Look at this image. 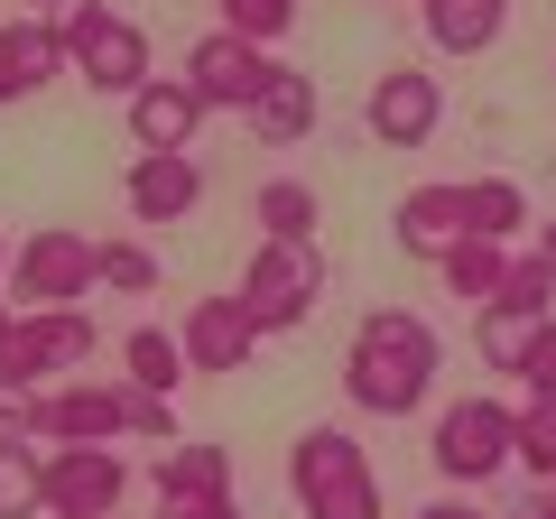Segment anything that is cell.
<instances>
[{"label": "cell", "mask_w": 556, "mask_h": 519, "mask_svg": "<svg viewBox=\"0 0 556 519\" xmlns=\"http://www.w3.org/2000/svg\"><path fill=\"white\" fill-rule=\"evenodd\" d=\"M427 380H437V325L408 306H371L343 353V400L362 418H408V408H427Z\"/></svg>", "instance_id": "6da1fadb"}, {"label": "cell", "mask_w": 556, "mask_h": 519, "mask_svg": "<svg viewBox=\"0 0 556 519\" xmlns=\"http://www.w3.org/2000/svg\"><path fill=\"white\" fill-rule=\"evenodd\" d=\"M288 492H298L306 519H380V482L353 427H306L288 445Z\"/></svg>", "instance_id": "7a4b0ae2"}, {"label": "cell", "mask_w": 556, "mask_h": 519, "mask_svg": "<svg viewBox=\"0 0 556 519\" xmlns=\"http://www.w3.org/2000/svg\"><path fill=\"white\" fill-rule=\"evenodd\" d=\"M427 464H437L445 482H492L501 464H519V408H501L492 390H473V400H455L437 418V436H427Z\"/></svg>", "instance_id": "3957f363"}, {"label": "cell", "mask_w": 556, "mask_h": 519, "mask_svg": "<svg viewBox=\"0 0 556 519\" xmlns=\"http://www.w3.org/2000/svg\"><path fill=\"white\" fill-rule=\"evenodd\" d=\"M65 56H75V84L130 102L139 84H149V28L121 20V10H102V0H75V10H65Z\"/></svg>", "instance_id": "277c9868"}, {"label": "cell", "mask_w": 556, "mask_h": 519, "mask_svg": "<svg viewBox=\"0 0 556 519\" xmlns=\"http://www.w3.org/2000/svg\"><path fill=\"white\" fill-rule=\"evenodd\" d=\"M325 298V251L316 241H260L251 269H241V306L260 316V334H288V325H306Z\"/></svg>", "instance_id": "5b68a950"}, {"label": "cell", "mask_w": 556, "mask_h": 519, "mask_svg": "<svg viewBox=\"0 0 556 519\" xmlns=\"http://www.w3.org/2000/svg\"><path fill=\"white\" fill-rule=\"evenodd\" d=\"M93 316L84 306H28L20 325H10V343H0V380H20V390H38V380H65L93 362Z\"/></svg>", "instance_id": "8992f818"}, {"label": "cell", "mask_w": 556, "mask_h": 519, "mask_svg": "<svg viewBox=\"0 0 556 519\" xmlns=\"http://www.w3.org/2000/svg\"><path fill=\"white\" fill-rule=\"evenodd\" d=\"M38 473H47V519H112L130 492V464L112 445H38Z\"/></svg>", "instance_id": "52a82bcc"}, {"label": "cell", "mask_w": 556, "mask_h": 519, "mask_svg": "<svg viewBox=\"0 0 556 519\" xmlns=\"http://www.w3.org/2000/svg\"><path fill=\"white\" fill-rule=\"evenodd\" d=\"M93 251H102L93 232H28V241H20V260H10L20 306H84V298L102 288Z\"/></svg>", "instance_id": "ba28073f"}, {"label": "cell", "mask_w": 556, "mask_h": 519, "mask_svg": "<svg viewBox=\"0 0 556 519\" xmlns=\"http://www.w3.org/2000/svg\"><path fill=\"white\" fill-rule=\"evenodd\" d=\"M130 436V380H56L38 400V445H121Z\"/></svg>", "instance_id": "9c48e42d"}, {"label": "cell", "mask_w": 556, "mask_h": 519, "mask_svg": "<svg viewBox=\"0 0 556 519\" xmlns=\"http://www.w3.org/2000/svg\"><path fill=\"white\" fill-rule=\"evenodd\" d=\"M362 121H371L380 149H427L445 121V84L427 75V65H390V75H371V93H362Z\"/></svg>", "instance_id": "30bf717a"}, {"label": "cell", "mask_w": 556, "mask_h": 519, "mask_svg": "<svg viewBox=\"0 0 556 519\" xmlns=\"http://www.w3.org/2000/svg\"><path fill=\"white\" fill-rule=\"evenodd\" d=\"M269 75H278V56L251 47V38H232V28H214V38L186 47V84L204 93V112H251Z\"/></svg>", "instance_id": "8fae6325"}, {"label": "cell", "mask_w": 556, "mask_h": 519, "mask_svg": "<svg viewBox=\"0 0 556 519\" xmlns=\"http://www.w3.org/2000/svg\"><path fill=\"white\" fill-rule=\"evenodd\" d=\"M177 343H186V362H195L204 380H232L241 362L260 353V316L241 298H195V306H186V325H177Z\"/></svg>", "instance_id": "7c38bea8"}, {"label": "cell", "mask_w": 556, "mask_h": 519, "mask_svg": "<svg viewBox=\"0 0 556 519\" xmlns=\"http://www.w3.org/2000/svg\"><path fill=\"white\" fill-rule=\"evenodd\" d=\"M159 519H186V510H214V501H232V455H223L214 436H177L159 445Z\"/></svg>", "instance_id": "4fadbf2b"}, {"label": "cell", "mask_w": 556, "mask_h": 519, "mask_svg": "<svg viewBox=\"0 0 556 519\" xmlns=\"http://www.w3.org/2000/svg\"><path fill=\"white\" fill-rule=\"evenodd\" d=\"M195 130H204V93L195 84H139L130 93V140H139V159H186V149H195Z\"/></svg>", "instance_id": "5bb4252c"}, {"label": "cell", "mask_w": 556, "mask_h": 519, "mask_svg": "<svg viewBox=\"0 0 556 519\" xmlns=\"http://www.w3.org/2000/svg\"><path fill=\"white\" fill-rule=\"evenodd\" d=\"M0 75H10V102H28V93H47L56 75H75V56H65V20H47V10L0 20Z\"/></svg>", "instance_id": "9a60e30c"}, {"label": "cell", "mask_w": 556, "mask_h": 519, "mask_svg": "<svg viewBox=\"0 0 556 519\" xmlns=\"http://www.w3.org/2000/svg\"><path fill=\"white\" fill-rule=\"evenodd\" d=\"M121 195H130V214L149 223V232H167V223H186L204 204V167L195 159H130Z\"/></svg>", "instance_id": "2e32d148"}, {"label": "cell", "mask_w": 556, "mask_h": 519, "mask_svg": "<svg viewBox=\"0 0 556 519\" xmlns=\"http://www.w3.org/2000/svg\"><path fill=\"white\" fill-rule=\"evenodd\" d=\"M390 241L408 260H445L464 241V186H408L399 214H390Z\"/></svg>", "instance_id": "e0dca14e"}, {"label": "cell", "mask_w": 556, "mask_h": 519, "mask_svg": "<svg viewBox=\"0 0 556 519\" xmlns=\"http://www.w3.org/2000/svg\"><path fill=\"white\" fill-rule=\"evenodd\" d=\"M316 112H325V102H316V75H298V65H278V75L260 84V102H251L241 121H251V130H260L269 149H288V140H306V130H316Z\"/></svg>", "instance_id": "ac0fdd59"}, {"label": "cell", "mask_w": 556, "mask_h": 519, "mask_svg": "<svg viewBox=\"0 0 556 519\" xmlns=\"http://www.w3.org/2000/svg\"><path fill=\"white\" fill-rule=\"evenodd\" d=\"M501 20H510V0H445V10H427V47L437 56H492Z\"/></svg>", "instance_id": "d6986e66"}, {"label": "cell", "mask_w": 556, "mask_h": 519, "mask_svg": "<svg viewBox=\"0 0 556 519\" xmlns=\"http://www.w3.org/2000/svg\"><path fill=\"white\" fill-rule=\"evenodd\" d=\"M464 232L510 251V241L529 232V195H519V177H464Z\"/></svg>", "instance_id": "ffe728a7"}, {"label": "cell", "mask_w": 556, "mask_h": 519, "mask_svg": "<svg viewBox=\"0 0 556 519\" xmlns=\"http://www.w3.org/2000/svg\"><path fill=\"white\" fill-rule=\"evenodd\" d=\"M437 279L455 288L464 306H492V298H501V279H510V251H501V241H473V232H464L455 251L437 260Z\"/></svg>", "instance_id": "44dd1931"}, {"label": "cell", "mask_w": 556, "mask_h": 519, "mask_svg": "<svg viewBox=\"0 0 556 519\" xmlns=\"http://www.w3.org/2000/svg\"><path fill=\"white\" fill-rule=\"evenodd\" d=\"M121 371H130L139 390H167V400H177V380L195 371V362H186V343L167 334V325H139V334H121Z\"/></svg>", "instance_id": "7402d4cb"}, {"label": "cell", "mask_w": 556, "mask_h": 519, "mask_svg": "<svg viewBox=\"0 0 556 519\" xmlns=\"http://www.w3.org/2000/svg\"><path fill=\"white\" fill-rule=\"evenodd\" d=\"M556 316H529V306H482V325H473V343H482V362L492 371H510L519 380V362H529V343L547 334Z\"/></svg>", "instance_id": "603a6c76"}, {"label": "cell", "mask_w": 556, "mask_h": 519, "mask_svg": "<svg viewBox=\"0 0 556 519\" xmlns=\"http://www.w3.org/2000/svg\"><path fill=\"white\" fill-rule=\"evenodd\" d=\"M251 214H260L269 241H316V186H306V177H269L251 195Z\"/></svg>", "instance_id": "cb8c5ba5"}, {"label": "cell", "mask_w": 556, "mask_h": 519, "mask_svg": "<svg viewBox=\"0 0 556 519\" xmlns=\"http://www.w3.org/2000/svg\"><path fill=\"white\" fill-rule=\"evenodd\" d=\"M0 519H47V473H38V445H0Z\"/></svg>", "instance_id": "d4e9b609"}, {"label": "cell", "mask_w": 556, "mask_h": 519, "mask_svg": "<svg viewBox=\"0 0 556 519\" xmlns=\"http://www.w3.org/2000/svg\"><path fill=\"white\" fill-rule=\"evenodd\" d=\"M519 473L556 482V390H529V408H519Z\"/></svg>", "instance_id": "484cf974"}, {"label": "cell", "mask_w": 556, "mask_h": 519, "mask_svg": "<svg viewBox=\"0 0 556 519\" xmlns=\"http://www.w3.org/2000/svg\"><path fill=\"white\" fill-rule=\"evenodd\" d=\"M214 10H223V28L251 38V47H278L288 28H298V0H214Z\"/></svg>", "instance_id": "4316f807"}, {"label": "cell", "mask_w": 556, "mask_h": 519, "mask_svg": "<svg viewBox=\"0 0 556 519\" xmlns=\"http://www.w3.org/2000/svg\"><path fill=\"white\" fill-rule=\"evenodd\" d=\"M93 269H102V288H112V298H149V288H159V260L139 251V241H102Z\"/></svg>", "instance_id": "83f0119b"}, {"label": "cell", "mask_w": 556, "mask_h": 519, "mask_svg": "<svg viewBox=\"0 0 556 519\" xmlns=\"http://www.w3.org/2000/svg\"><path fill=\"white\" fill-rule=\"evenodd\" d=\"M130 436L177 445V400H167V390H139V380H130Z\"/></svg>", "instance_id": "f1b7e54d"}, {"label": "cell", "mask_w": 556, "mask_h": 519, "mask_svg": "<svg viewBox=\"0 0 556 519\" xmlns=\"http://www.w3.org/2000/svg\"><path fill=\"white\" fill-rule=\"evenodd\" d=\"M38 400H47V390L0 380V445H38Z\"/></svg>", "instance_id": "f546056e"}, {"label": "cell", "mask_w": 556, "mask_h": 519, "mask_svg": "<svg viewBox=\"0 0 556 519\" xmlns=\"http://www.w3.org/2000/svg\"><path fill=\"white\" fill-rule=\"evenodd\" d=\"M519 380H529V390H556V325H547V334L529 343V362H519Z\"/></svg>", "instance_id": "4dcf8cb0"}, {"label": "cell", "mask_w": 556, "mask_h": 519, "mask_svg": "<svg viewBox=\"0 0 556 519\" xmlns=\"http://www.w3.org/2000/svg\"><path fill=\"white\" fill-rule=\"evenodd\" d=\"M417 519H492V510H473V501H464V492H445V501H427V510H417Z\"/></svg>", "instance_id": "1f68e13d"}, {"label": "cell", "mask_w": 556, "mask_h": 519, "mask_svg": "<svg viewBox=\"0 0 556 519\" xmlns=\"http://www.w3.org/2000/svg\"><path fill=\"white\" fill-rule=\"evenodd\" d=\"M519 519H556V482H529V501H519Z\"/></svg>", "instance_id": "d6a6232c"}, {"label": "cell", "mask_w": 556, "mask_h": 519, "mask_svg": "<svg viewBox=\"0 0 556 519\" xmlns=\"http://www.w3.org/2000/svg\"><path fill=\"white\" fill-rule=\"evenodd\" d=\"M20 316H28V306H20V298H0V343H10V325H20Z\"/></svg>", "instance_id": "836d02e7"}, {"label": "cell", "mask_w": 556, "mask_h": 519, "mask_svg": "<svg viewBox=\"0 0 556 519\" xmlns=\"http://www.w3.org/2000/svg\"><path fill=\"white\" fill-rule=\"evenodd\" d=\"M186 519H241V501H214V510H186Z\"/></svg>", "instance_id": "e575fe53"}, {"label": "cell", "mask_w": 556, "mask_h": 519, "mask_svg": "<svg viewBox=\"0 0 556 519\" xmlns=\"http://www.w3.org/2000/svg\"><path fill=\"white\" fill-rule=\"evenodd\" d=\"M538 260H547V269H556V223H547V232H538Z\"/></svg>", "instance_id": "d590c367"}, {"label": "cell", "mask_w": 556, "mask_h": 519, "mask_svg": "<svg viewBox=\"0 0 556 519\" xmlns=\"http://www.w3.org/2000/svg\"><path fill=\"white\" fill-rule=\"evenodd\" d=\"M10 260H20V251H10V232H0V279H10Z\"/></svg>", "instance_id": "8d00e7d4"}, {"label": "cell", "mask_w": 556, "mask_h": 519, "mask_svg": "<svg viewBox=\"0 0 556 519\" xmlns=\"http://www.w3.org/2000/svg\"><path fill=\"white\" fill-rule=\"evenodd\" d=\"M28 10H65V0H28Z\"/></svg>", "instance_id": "74e56055"}, {"label": "cell", "mask_w": 556, "mask_h": 519, "mask_svg": "<svg viewBox=\"0 0 556 519\" xmlns=\"http://www.w3.org/2000/svg\"><path fill=\"white\" fill-rule=\"evenodd\" d=\"M417 10H445V0H417Z\"/></svg>", "instance_id": "f35d334b"}, {"label": "cell", "mask_w": 556, "mask_h": 519, "mask_svg": "<svg viewBox=\"0 0 556 519\" xmlns=\"http://www.w3.org/2000/svg\"><path fill=\"white\" fill-rule=\"evenodd\" d=\"M371 10H380V0H371Z\"/></svg>", "instance_id": "ab89813d"}, {"label": "cell", "mask_w": 556, "mask_h": 519, "mask_svg": "<svg viewBox=\"0 0 556 519\" xmlns=\"http://www.w3.org/2000/svg\"><path fill=\"white\" fill-rule=\"evenodd\" d=\"M112 519H121V510H112Z\"/></svg>", "instance_id": "60d3db41"}]
</instances>
